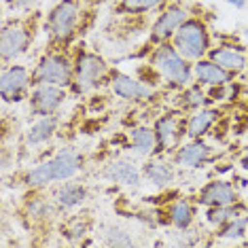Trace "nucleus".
Masks as SVG:
<instances>
[{"label": "nucleus", "mask_w": 248, "mask_h": 248, "mask_svg": "<svg viewBox=\"0 0 248 248\" xmlns=\"http://www.w3.org/2000/svg\"><path fill=\"white\" fill-rule=\"evenodd\" d=\"M85 166V155L75 146L62 149L49 159L36 163L34 168L26 170L19 176V183L30 191H43L53 185H60L64 180H72Z\"/></svg>", "instance_id": "obj_1"}, {"label": "nucleus", "mask_w": 248, "mask_h": 248, "mask_svg": "<svg viewBox=\"0 0 248 248\" xmlns=\"http://www.w3.org/2000/svg\"><path fill=\"white\" fill-rule=\"evenodd\" d=\"M83 21V0H58L45 15L43 30L53 47H68L78 36Z\"/></svg>", "instance_id": "obj_2"}, {"label": "nucleus", "mask_w": 248, "mask_h": 248, "mask_svg": "<svg viewBox=\"0 0 248 248\" xmlns=\"http://www.w3.org/2000/svg\"><path fill=\"white\" fill-rule=\"evenodd\" d=\"M149 66L163 78V83L168 87L176 89V92L187 87L189 83H193V62L180 55L172 41L155 45L149 55Z\"/></svg>", "instance_id": "obj_3"}, {"label": "nucleus", "mask_w": 248, "mask_h": 248, "mask_svg": "<svg viewBox=\"0 0 248 248\" xmlns=\"http://www.w3.org/2000/svg\"><path fill=\"white\" fill-rule=\"evenodd\" d=\"M38 21L41 17L36 13H26L21 17L4 19L2 30H0V62H2V66L13 64L21 55L30 51L36 36Z\"/></svg>", "instance_id": "obj_4"}, {"label": "nucleus", "mask_w": 248, "mask_h": 248, "mask_svg": "<svg viewBox=\"0 0 248 248\" xmlns=\"http://www.w3.org/2000/svg\"><path fill=\"white\" fill-rule=\"evenodd\" d=\"M110 66L100 53L92 49H77L75 51V77L70 83V93L85 95L100 89L104 83H110Z\"/></svg>", "instance_id": "obj_5"}, {"label": "nucleus", "mask_w": 248, "mask_h": 248, "mask_svg": "<svg viewBox=\"0 0 248 248\" xmlns=\"http://www.w3.org/2000/svg\"><path fill=\"white\" fill-rule=\"evenodd\" d=\"M72 77H75V55L66 53V49L62 47H53L36 60L32 68V85L47 83V85L70 87Z\"/></svg>", "instance_id": "obj_6"}, {"label": "nucleus", "mask_w": 248, "mask_h": 248, "mask_svg": "<svg viewBox=\"0 0 248 248\" xmlns=\"http://www.w3.org/2000/svg\"><path fill=\"white\" fill-rule=\"evenodd\" d=\"M172 45L180 51V55H185L189 62L208 58V53H210V49H212L210 28H208V24L202 17L191 15L176 30V34L172 38Z\"/></svg>", "instance_id": "obj_7"}, {"label": "nucleus", "mask_w": 248, "mask_h": 248, "mask_svg": "<svg viewBox=\"0 0 248 248\" xmlns=\"http://www.w3.org/2000/svg\"><path fill=\"white\" fill-rule=\"evenodd\" d=\"M191 17V9L183 2H168L163 9H159L155 21L149 28V41L146 45L149 47H155L159 43L172 41L174 34L180 26L185 24Z\"/></svg>", "instance_id": "obj_8"}, {"label": "nucleus", "mask_w": 248, "mask_h": 248, "mask_svg": "<svg viewBox=\"0 0 248 248\" xmlns=\"http://www.w3.org/2000/svg\"><path fill=\"white\" fill-rule=\"evenodd\" d=\"M155 138H157V151L155 155L174 153L176 146L187 138V119L180 110H170L157 117L153 123Z\"/></svg>", "instance_id": "obj_9"}, {"label": "nucleus", "mask_w": 248, "mask_h": 248, "mask_svg": "<svg viewBox=\"0 0 248 248\" xmlns=\"http://www.w3.org/2000/svg\"><path fill=\"white\" fill-rule=\"evenodd\" d=\"M32 92V70L21 64H7L0 72V98L4 104H19Z\"/></svg>", "instance_id": "obj_10"}, {"label": "nucleus", "mask_w": 248, "mask_h": 248, "mask_svg": "<svg viewBox=\"0 0 248 248\" xmlns=\"http://www.w3.org/2000/svg\"><path fill=\"white\" fill-rule=\"evenodd\" d=\"M70 95L68 87H60V85H32V92L28 95V108L30 115L34 117H49V115H60L62 106L66 104Z\"/></svg>", "instance_id": "obj_11"}, {"label": "nucleus", "mask_w": 248, "mask_h": 248, "mask_svg": "<svg viewBox=\"0 0 248 248\" xmlns=\"http://www.w3.org/2000/svg\"><path fill=\"white\" fill-rule=\"evenodd\" d=\"M110 92L117 95V98L125 100V102L132 104H146L153 100L155 95V87L151 83L142 81L138 77L125 75V72H115L110 75Z\"/></svg>", "instance_id": "obj_12"}, {"label": "nucleus", "mask_w": 248, "mask_h": 248, "mask_svg": "<svg viewBox=\"0 0 248 248\" xmlns=\"http://www.w3.org/2000/svg\"><path fill=\"white\" fill-rule=\"evenodd\" d=\"M212 159H214V149L204 138L183 140L172 153V161L176 163V168H183V170H195V168L206 166Z\"/></svg>", "instance_id": "obj_13"}, {"label": "nucleus", "mask_w": 248, "mask_h": 248, "mask_svg": "<svg viewBox=\"0 0 248 248\" xmlns=\"http://www.w3.org/2000/svg\"><path fill=\"white\" fill-rule=\"evenodd\" d=\"M197 206L204 208H212V206H229V204H238L240 202V193L235 189L233 183L225 178H214L197 191L195 195Z\"/></svg>", "instance_id": "obj_14"}, {"label": "nucleus", "mask_w": 248, "mask_h": 248, "mask_svg": "<svg viewBox=\"0 0 248 248\" xmlns=\"http://www.w3.org/2000/svg\"><path fill=\"white\" fill-rule=\"evenodd\" d=\"M51 200L58 212H72L81 208L89 200V189L83 183H72V180H64L51 191Z\"/></svg>", "instance_id": "obj_15"}, {"label": "nucleus", "mask_w": 248, "mask_h": 248, "mask_svg": "<svg viewBox=\"0 0 248 248\" xmlns=\"http://www.w3.org/2000/svg\"><path fill=\"white\" fill-rule=\"evenodd\" d=\"M102 174L106 180H110V183H115V185H121V187H140L142 178H144L142 168H138L136 163L129 159H121V157L110 159L106 163Z\"/></svg>", "instance_id": "obj_16"}, {"label": "nucleus", "mask_w": 248, "mask_h": 248, "mask_svg": "<svg viewBox=\"0 0 248 248\" xmlns=\"http://www.w3.org/2000/svg\"><path fill=\"white\" fill-rule=\"evenodd\" d=\"M163 217L166 223L176 231H187L193 227L195 217H197V202L189 200V197H178V200L170 202L163 208Z\"/></svg>", "instance_id": "obj_17"}, {"label": "nucleus", "mask_w": 248, "mask_h": 248, "mask_svg": "<svg viewBox=\"0 0 248 248\" xmlns=\"http://www.w3.org/2000/svg\"><path fill=\"white\" fill-rule=\"evenodd\" d=\"M233 77L235 75H231L229 70H225L210 58L193 62V81L202 83L204 87H227L233 81Z\"/></svg>", "instance_id": "obj_18"}, {"label": "nucleus", "mask_w": 248, "mask_h": 248, "mask_svg": "<svg viewBox=\"0 0 248 248\" xmlns=\"http://www.w3.org/2000/svg\"><path fill=\"white\" fill-rule=\"evenodd\" d=\"M58 129H60V115L36 117V121L26 127L24 144L28 149H38V146L47 144L49 140H53L55 134H58Z\"/></svg>", "instance_id": "obj_19"}, {"label": "nucleus", "mask_w": 248, "mask_h": 248, "mask_svg": "<svg viewBox=\"0 0 248 248\" xmlns=\"http://www.w3.org/2000/svg\"><path fill=\"white\" fill-rule=\"evenodd\" d=\"M142 174L153 187H170L176 180V163L172 159H163V155H153L142 163Z\"/></svg>", "instance_id": "obj_20"}, {"label": "nucleus", "mask_w": 248, "mask_h": 248, "mask_svg": "<svg viewBox=\"0 0 248 248\" xmlns=\"http://www.w3.org/2000/svg\"><path fill=\"white\" fill-rule=\"evenodd\" d=\"M208 58L212 62H217L218 66H223L225 70H229L231 75H240L248 66L246 51L242 47H235V45H218V47H212Z\"/></svg>", "instance_id": "obj_21"}, {"label": "nucleus", "mask_w": 248, "mask_h": 248, "mask_svg": "<svg viewBox=\"0 0 248 248\" xmlns=\"http://www.w3.org/2000/svg\"><path fill=\"white\" fill-rule=\"evenodd\" d=\"M218 112L217 108H208V106H204V108L200 110H193L191 115L187 117V138H204L210 134V129L214 127V123L218 121Z\"/></svg>", "instance_id": "obj_22"}, {"label": "nucleus", "mask_w": 248, "mask_h": 248, "mask_svg": "<svg viewBox=\"0 0 248 248\" xmlns=\"http://www.w3.org/2000/svg\"><path fill=\"white\" fill-rule=\"evenodd\" d=\"M129 138V149L140 157H153L157 151V138H155V129L146 127V125H138L132 127L127 134Z\"/></svg>", "instance_id": "obj_23"}, {"label": "nucleus", "mask_w": 248, "mask_h": 248, "mask_svg": "<svg viewBox=\"0 0 248 248\" xmlns=\"http://www.w3.org/2000/svg\"><path fill=\"white\" fill-rule=\"evenodd\" d=\"M168 4V0H119L115 4V15L123 17H140V15L159 11Z\"/></svg>", "instance_id": "obj_24"}, {"label": "nucleus", "mask_w": 248, "mask_h": 248, "mask_svg": "<svg viewBox=\"0 0 248 248\" xmlns=\"http://www.w3.org/2000/svg\"><path fill=\"white\" fill-rule=\"evenodd\" d=\"M208 104V93H206V89L202 83H189L187 87H183L178 92V108L180 110H189V112H193V110H200V108H204V106Z\"/></svg>", "instance_id": "obj_25"}, {"label": "nucleus", "mask_w": 248, "mask_h": 248, "mask_svg": "<svg viewBox=\"0 0 248 248\" xmlns=\"http://www.w3.org/2000/svg\"><path fill=\"white\" fill-rule=\"evenodd\" d=\"M214 235L218 240H231V242H240L248 238V212L238 214L231 221H227L225 225L214 229Z\"/></svg>", "instance_id": "obj_26"}, {"label": "nucleus", "mask_w": 248, "mask_h": 248, "mask_svg": "<svg viewBox=\"0 0 248 248\" xmlns=\"http://www.w3.org/2000/svg\"><path fill=\"white\" fill-rule=\"evenodd\" d=\"M58 212V208H55L51 195L49 197H30V200L26 202L24 206V214L28 218H30L32 223H41V221H47L49 214Z\"/></svg>", "instance_id": "obj_27"}, {"label": "nucleus", "mask_w": 248, "mask_h": 248, "mask_svg": "<svg viewBox=\"0 0 248 248\" xmlns=\"http://www.w3.org/2000/svg\"><path fill=\"white\" fill-rule=\"evenodd\" d=\"M246 208L240 204H229V206H212V208H206V214H204V221L210 225V227H221L227 221H231L233 217H238V214H244Z\"/></svg>", "instance_id": "obj_28"}, {"label": "nucleus", "mask_w": 248, "mask_h": 248, "mask_svg": "<svg viewBox=\"0 0 248 248\" xmlns=\"http://www.w3.org/2000/svg\"><path fill=\"white\" fill-rule=\"evenodd\" d=\"M104 244L106 246H134L136 240L132 238V233L121 227H108L104 233Z\"/></svg>", "instance_id": "obj_29"}, {"label": "nucleus", "mask_w": 248, "mask_h": 248, "mask_svg": "<svg viewBox=\"0 0 248 248\" xmlns=\"http://www.w3.org/2000/svg\"><path fill=\"white\" fill-rule=\"evenodd\" d=\"M64 235L70 242H75L78 238H83V235H87V223H85V218H83V217L70 218V221L66 223V227H64Z\"/></svg>", "instance_id": "obj_30"}, {"label": "nucleus", "mask_w": 248, "mask_h": 248, "mask_svg": "<svg viewBox=\"0 0 248 248\" xmlns=\"http://www.w3.org/2000/svg\"><path fill=\"white\" fill-rule=\"evenodd\" d=\"M41 0H4V7L11 13H30L32 9H36V4Z\"/></svg>", "instance_id": "obj_31"}, {"label": "nucleus", "mask_w": 248, "mask_h": 248, "mask_svg": "<svg viewBox=\"0 0 248 248\" xmlns=\"http://www.w3.org/2000/svg\"><path fill=\"white\" fill-rule=\"evenodd\" d=\"M223 2L231 4V7H235V9H246L248 7V0H223Z\"/></svg>", "instance_id": "obj_32"}, {"label": "nucleus", "mask_w": 248, "mask_h": 248, "mask_svg": "<svg viewBox=\"0 0 248 248\" xmlns=\"http://www.w3.org/2000/svg\"><path fill=\"white\" fill-rule=\"evenodd\" d=\"M240 166H242V170H244V172H248V153L240 159Z\"/></svg>", "instance_id": "obj_33"}, {"label": "nucleus", "mask_w": 248, "mask_h": 248, "mask_svg": "<svg viewBox=\"0 0 248 248\" xmlns=\"http://www.w3.org/2000/svg\"><path fill=\"white\" fill-rule=\"evenodd\" d=\"M244 36L248 38V26H246V30H244Z\"/></svg>", "instance_id": "obj_34"}]
</instances>
